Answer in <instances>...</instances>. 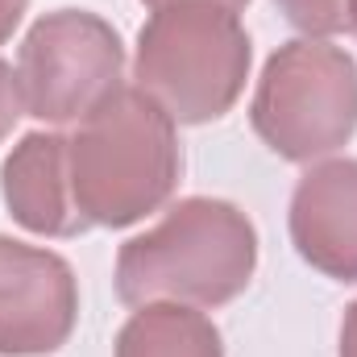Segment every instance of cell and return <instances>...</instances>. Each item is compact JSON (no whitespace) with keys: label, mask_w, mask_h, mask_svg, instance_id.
<instances>
[{"label":"cell","mask_w":357,"mask_h":357,"mask_svg":"<svg viewBox=\"0 0 357 357\" xmlns=\"http://www.w3.org/2000/svg\"><path fill=\"white\" fill-rule=\"evenodd\" d=\"M67 171L88 229H129L175 195L183 175L175 121L142 88L121 84L67 137Z\"/></svg>","instance_id":"6da1fadb"},{"label":"cell","mask_w":357,"mask_h":357,"mask_svg":"<svg viewBox=\"0 0 357 357\" xmlns=\"http://www.w3.org/2000/svg\"><path fill=\"white\" fill-rule=\"evenodd\" d=\"M258 270L254 220L212 195L178 199L150 233L133 237L116 254V295L129 307L187 303L220 307L237 299Z\"/></svg>","instance_id":"7a4b0ae2"},{"label":"cell","mask_w":357,"mask_h":357,"mask_svg":"<svg viewBox=\"0 0 357 357\" xmlns=\"http://www.w3.org/2000/svg\"><path fill=\"white\" fill-rule=\"evenodd\" d=\"M254 63L237 13L216 4H167L137 33L133 79L171 121H220L245 91Z\"/></svg>","instance_id":"3957f363"},{"label":"cell","mask_w":357,"mask_h":357,"mask_svg":"<svg viewBox=\"0 0 357 357\" xmlns=\"http://www.w3.org/2000/svg\"><path fill=\"white\" fill-rule=\"evenodd\" d=\"M254 133L287 162L337 154L357 133V59L324 38H295L262 67Z\"/></svg>","instance_id":"277c9868"},{"label":"cell","mask_w":357,"mask_h":357,"mask_svg":"<svg viewBox=\"0 0 357 357\" xmlns=\"http://www.w3.org/2000/svg\"><path fill=\"white\" fill-rule=\"evenodd\" d=\"M125 75L121 33L88 8H54L38 17L17 50V88L25 116L46 125H79Z\"/></svg>","instance_id":"5b68a950"},{"label":"cell","mask_w":357,"mask_h":357,"mask_svg":"<svg viewBox=\"0 0 357 357\" xmlns=\"http://www.w3.org/2000/svg\"><path fill=\"white\" fill-rule=\"evenodd\" d=\"M79 320V282L67 258L0 237V357L63 349Z\"/></svg>","instance_id":"8992f818"},{"label":"cell","mask_w":357,"mask_h":357,"mask_svg":"<svg viewBox=\"0 0 357 357\" xmlns=\"http://www.w3.org/2000/svg\"><path fill=\"white\" fill-rule=\"evenodd\" d=\"M291 241L312 270L357 282V158L316 162L295 183Z\"/></svg>","instance_id":"52a82bcc"},{"label":"cell","mask_w":357,"mask_h":357,"mask_svg":"<svg viewBox=\"0 0 357 357\" xmlns=\"http://www.w3.org/2000/svg\"><path fill=\"white\" fill-rule=\"evenodd\" d=\"M0 191L13 220L38 237H79L88 220L75 208L71 171H67V137L63 133H25L4 158Z\"/></svg>","instance_id":"ba28073f"},{"label":"cell","mask_w":357,"mask_h":357,"mask_svg":"<svg viewBox=\"0 0 357 357\" xmlns=\"http://www.w3.org/2000/svg\"><path fill=\"white\" fill-rule=\"evenodd\" d=\"M116 357H225L220 328L187 303H142L116 333Z\"/></svg>","instance_id":"9c48e42d"},{"label":"cell","mask_w":357,"mask_h":357,"mask_svg":"<svg viewBox=\"0 0 357 357\" xmlns=\"http://www.w3.org/2000/svg\"><path fill=\"white\" fill-rule=\"evenodd\" d=\"M274 4L307 38H333L345 29V0H274Z\"/></svg>","instance_id":"30bf717a"},{"label":"cell","mask_w":357,"mask_h":357,"mask_svg":"<svg viewBox=\"0 0 357 357\" xmlns=\"http://www.w3.org/2000/svg\"><path fill=\"white\" fill-rule=\"evenodd\" d=\"M25 116V104H21V88H17V71L0 59V142L13 133V125Z\"/></svg>","instance_id":"8fae6325"},{"label":"cell","mask_w":357,"mask_h":357,"mask_svg":"<svg viewBox=\"0 0 357 357\" xmlns=\"http://www.w3.org/2000/svg\"><path fill=\"white\" fill-rule=\"evenodd\" d=\"M25 8H29V0H0V46L13 38V29L21 25Z\"/></svg>","instance_id":"7c38bea8"},{"label":"cell","mask_w":357,"mask_h":357,"mask_svg":"<svg viewBox=\"0 0 357 357\" xmlns=\"http://www.w3.org/2000/svg\"><path fill=\"white\" fill-rule=\"evenodd\" d=\"M341 357H357V299L345 307L341 320Z\"/></svg>","instance_id":"4fadbf2b"},{"label":"cell","mask_w":357,"mask_h":357,"mask_svg":"<svg viewBox=\"0 0 357 357\" xmlns=\"http://www.w3.org/2000/svg\"><path fill=\"white\" fill-rule=\"evenodd\" d=\"M150 8H167V4H216V8H229V13H241L250 0H142Z\"/></svg>","instance_id":"5bb4252c"},{"label":"cell","mask_w":357,"mask_h":357,"mask_svg":"<svg viewBox=\"0 0 357 357\" xmlns=\"http://www.w3.org/2000/svg\"><path fill=\"white\" fill-rule=\"evenodd\" d=\"M345 29L357 33V0H345Z\"/></svg>","instance_id":"9a60e30c"}]
</instances>
